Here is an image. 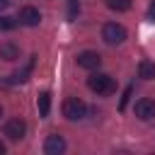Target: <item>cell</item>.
Returning a JSON list of instances; mask_svg holds the SVG:
<instances>
[{
  "instance_id": "d6986e66",
  "label": "cell",
  "mask_w": 155,
  "mask_h": 155,
  "mask_svg": "<svg viewBox=\"0 0 155 155\" xmlns=\"http://www.w3.org/2000/svg\"><path fill=\"white\" fill-rule=\"evenodd\" d=\"M0 119H2V107H0Z\"/></svg>"
},
{
  "instance_id": "e0dca14e",
  "label": "cell",
  "mask_w": 155,
  "mask_h": 155,
  "mask_svg": "<svg viewBox=\"0 0 155 155\" xmlns=\"http://www.w3.org/2000/svg\"><path fill=\"white\" fill-rule=\"evenodd\" d=\"M7 5H10V0H0V10H7Z\"/></svg>"
},
{
  "instance_id": "277c9868",
  "label": "cell",
  "mask_w": 155,
  "mask_h": 155,
  "mask_svg": "<svg viewBox=\"0 0 155 155\" xmlns=\"http://www.w3.org/2000/svg\"><path fill=\"white\" fill-rule=\"evenodd\" d=\"M17 19H19V24H24V27H36V24L41 22V12H39L36 7H31V5H24V7L19 10Z\"/></svg>"
},
{
  "instance_id": "6da1fadb",
  "label": "cell",
  "mask_w": 155,
  "mask_h": 155,
  "mask_svg": "<svg viewBox=\"0 0 155 155\" xmlns=\"http://www.w3.org/2000/svg\"><path fill=\"white\" fill-rule=\"evenodd\" d=\"M87 87H90L92 92H97V94H111V92L116 90V82H114V78L107 75V73H92V75L87 78Z\"/></svg>"
},
{
  "instance_id": "5b68a950",
  "label": "cell",
  "mask_w": 155,
  "mask_h": 155,
  "mask_svg": "<svg viewBox=\"0 0 155 155\" xmlns=\"http://www.w3.org/2000/svg\"><path fill=\"white\" fill-rule=\"evenodd\" d=\"M75 61H78V65L85 68V70H97L99 63H102V56H99L97 51H82V53H78Z\"/></svg>"
},
{
  "instance_id": "7a4b0ae2",
  "label": "cell",
  "mask_w": 155,
  "mask_h": 155,
  "mask_svg": "<svg viewBox=\"0 0 155 155\" xmlns=\"http://www.w3.org/2000/svg\"><path fill=\"white\" fill-rule=\"evenodd\" d=\"M87 114V104L80 99V97H68L63 102V116L68 121H82Z\"/></svg>"
},
{
  "instance_id": "8fae6325",
  "label": "cell",
  "mask_w": 155,
  "mask_h": 155,
  "mask_svg": "<svg viewBox=\"0 0 155 155\" xmlns=\"http://www.w3.org/2000/svg\"><path fill=\"white\" fill-rule=\"evenodd\" d=\"M36 107H39V114L41 116H48V111H51V94L48 92H41L39 99H36Z\"/></svg>"
},
{
  "instance_id": "ba28073f",
  "label": "cell",
  "mask_w": 155,
  "mask_h": 155,
  "mask_svg": "<svg viewBox=\"0 0 155 155\" xmlns=\"http://www.w3.org/2000/svg\"><path fill=\"white\" fill-rule=\"evenodd\" d=\"M63 150H65V140H63V136L51 133V136L44 140V153H46V155H61Z\"/></svg>"
},
{
  "instance_id": "3957f363",
  "label": "cell",
  "mask_w": 155,
  "mask_h": 155,
  "mask_svg": "<svg viewBox=\"0 0 155 155\" xmlns=\"http://www.w3.org/2000/svg\"><path fill=\"white\" fill-rule=\"evenodd\" d=\"M102 39H104L109 46L121 44V41L126 39V29H124V24H119V22H107V24L102 27Z\"/></svg>"
},
{
  "instance_id": "ac0fdd59",
  "label": "cell",
  "mask_w": 155,
  "mask_h": 155,
  "mask_svg": "<svg viewBox=\"0 0 155 155\" xmlns=\"http://www.w3.org/2000/svg\"><path fill=\"white\" fill-rule=\"evenodd\" d=\"M2 153H5V143L0 140V155H2Z\"/></svg>"
},
{
  "instance_id": "2e32d148",
  "label": "cell",
  "mask_w": 155,
  "mask_h": 155,
  "mask_svg": "<svg viewBox=\"0 0 155 155\" xmlns=\"http://www.w3.org/2000/svg\"><path fill=\"white\" fill-rule=\"evenodd\" d=\"M128 97H131V87H126V92H124V97H121V109L126 107V102H128Z\"/></svg>"
},
{
  "instance_id": "9a60e30c",
  "label": "cell",
  "mask_w": 155,
  "mask_h": 155,
  "mask_svg": "<svg viewBox=\"0 0 155 155\" xmlns=\"http://www.w3.org/2000/svg\"><path fill=\"white\" fill-rule=\"evenodd\" d=\"M148 19L150 22H155V0L150 2V7H148Z\"/></svg>"
},
{
  "instance_id": "30bf717a",
  "label": "cell",
  "mask_w": 155,
  "mask_h": 155,
  "mask_svg": "<svg viewBox=\"0 0 155 155\" xmlns=\"http://www.w3.org/2000/svg\"><path fill=\"white\" fill-rule=\"evenodd\" d=\"M138 78L153 80V78H155V63H153V61H140V63H138Z\"/></svg>"
},
{
  "instance_id": "52a82bcc",
  "label": "cell",
  "mask_w": 155,
  "mask_h": 155,
  "mask_svg": "<svg viewBox=\"0 0 155 155\" xmlns=\"http://www.w3.org/2000/svg\"><path fill=\"white\" fill-rule=\"evenodd\" d=\"M136 116L140 119V121H150L153 116H155V102L153 99H148V97H143V99H138L136 102Z\"/></svg>"
},
{
  "instance_id": "9c48e42d",
  "label": "cell",
  "mask_w": 155,
  "mask_h": 155,
  "mask_svg": "<svg viewBox=\"0 0 155 155\" xmlns=\"http://www.w3.org/2000/svg\"><path fill=\"white\" fill-rule=\"evenodd\" d=\"M0 58H5V61H17L19 58V48L15 46V44H0Z\"/></svg>"
},
{
  "instance_id": "8992f818",
  "label": "cell",
  "mask_w": 155,
  "mask_h": 155,
  "mask_svg": "<svg viewBox=\"0 0 155 155\" xmlns=\"http://www.w3.org/2000/svg\"><path fill=\"white\" fill-rule=\"evenodd\" d=\"M24 133H27V124H24L22 119H10V121L5 124V136H7L10 140H22Z\"/></svg>"
},
{
  "instance_id": "5bb4252c",
  "label": "cell",
  "mask_w": 155,
  "mask_h": 155,
  "mask_svg": "<svg viewBox=\"0 0 155 155\" xmlns=\"http://www.w3.org/2000/svg\"><path fill=\"white\" fill-rule=\"evenodd\" d=\"M78 12H80V2L78 0H68V19H75Z\"/></svg>"
},
{
  "instance_id": "4fadbf2b",
  "label": "cell",
  "mask_w": 155,
  "mask_h": 155,
  "mask_svg": "<svg viewBox=\"0 0 155 155\" xmlns=\"http://www.w3.org/2000/svg\"><path fill=\"white\" fill-rule=\"evenodd\" d=\"M15 27H17V19L0 15V31H10V29H15Z\"/></svg>"
},
{
  "instance_id": "7c38bea8",
  "label": "cell",
  "mask_w": 155,
  "mask_h": 155,
  "mask_svg": "<svg viewBox=\"0 0 155 155\" xmlns=\"http://www.w3.org/2000/svg\"><path fill=\"white\" fill-rule=\"evenodd\" d=\"M107 7L114 12H126L131 10V0H107Z\"/></svg>"
}]
</instances>
